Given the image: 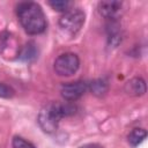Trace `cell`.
Wrapping results in <instances>:
<instances>
[{"mask_svg":"<svg viewBox=\"0 0 148 148\" xmlns=\"http://www.w3.org/2000/svg\"><path fill=\"white\" fill-rule=\"evenodd\" d=\"M84 13L80 8L72 7L67 12L62 13L59 18V27L69 35H75L80 31L84 23Z\"/></svg>","mask_w":148,"mask_h":148,"instance_id":"3","label":"cell"},{"mask_svg":"<svg viewBox=\"0 0 148 148\" xmlns=\"http://www.w3.org/2000/svg\"><path fill=\"white\" fill-rule=\"evenodd\" d=\"M121 9H123V2L116 1V0L101 1L98 3L99 14L110 21H116L120 16Z\"/></svg>","mask_w":148,"mask_h":148,"instance_id":"6","label":"cell"},{"mask_svg":"<svg viewBox=\"0 0 148 148\" xmlns=\"http://www.w3.org/2000/svg\"><path fill=\"white\" fill-rule=\"evenodd\" d=\"M146 82L142 77H133L125 83V91L131 96H142L146 92Z\"/></svg>","mask_w":148,"mask_h":148,"instance_id":"7","label":"cell"},{"mask_svg":"<svg viewBox=\"0 0 148 148\" xmlns=\"http://www.w3.org/2000/svg\"><path fill=\"white\" fill-rule=\"evenodd\" d=\"M80 67V59L75 53L66 52L60 54L53 64L56 73L60 76H71L77 72Z\"/></svg>","mask_w":148,"mask_h":148,"instance_id":"4","label":"cell"},{"mask_svg":"<svg viewBox=\"0 0 148 148\" xmlns=\"http://www.w3.org/2000/svg\"><path fill=\"white\" fill-rule=\"evenodd\" d=\"M14 94H15V90L10 86H8L3 82H0V97L10 98L14 96Z\"/></svg>","mask_w":148,"mask_h":148,"instance_id":"13","label":"cell"},{"mask_svg":"<svg viewBox=\"0 0 148 148\" xmlns=\"http://www.w3.org/2000/svg\"><path fill=\"white\" fill-rule=\"evenodd\" d=\"M49 5L52 7V9H54L57 12L65 13L68 9L72 8L73 2L72 1H67V0H52V1H49Z\"/></svg>","mask_w":148,"mask_h":148,"instance_id":"10","label":"cell"},{"mask_svg":"<svg viewBox=\"0 0 148 148\" xmlns=\"http://www.w3.org/2000/svg\"><path fill=\"white\" fill-rule=\"evenodd\" d=\"M147 138V131L145 128H133L128 135H127V140H128V143L132 146V147H136L139 146L141 142H143V140Z\"/></svg>","mask_w":148,"mask_h":148,"instance_id":"9","label":"cell"},{"mask_svg":"<svg viewBox=\"0 0 148 148\" xmlns=\"http://www.w3.org/2000/svg\"><path fill=\"white\" fill-rule=\"evenodd\" d=\"M90 89H91V91H92L95 95L102 96V95H104V94L106 92V90H108V84H106V82L103 81V80H96V81H94V82L90 83Z\"/></svg>","mask_w":148,"mask_h":148,"instance_id":"11","label":"cell"},{"mask_svg":"<svg viewBox=\"0 0 148 148\" xmlns=\"http://www.w3.org/2000/svg\"><path fill=\"white\" fill-rule=\"evenodd\" d=\"M76 112L74 104L67 103H51L40 110L38 114V124L40 128L46 133H53L57 131L59 121L64 117L73 116Z\"/></svg>","mask_w":148,"mask_h":148,"instance_id":"2","label":"cell"},{"mask_svg":"<svg viewBox=\"0 0 148 148\" xmlns=\"http://www.w3.org/2000/svg\"><path fill=\"white\" fill-rule=\"evenodd\" d=\"M12 146H13V148H36L31 142H29L28 140H25L21 136H14V139L12 141Z\"/></svg>","mask_w":148,"mask_h":148,"instance_id":"12","label":"cell"},{"mask_svg":"<svg viewBox=\"0 0 148 148\" xmlns=\"http://www.w3.org/2000/svg\"><path fill=\"white\" fill-rule=\"evenodd\" d=\"M17 18L29 35H38L45 31L47 22L42 7L34 1L21 2L16 9Z\"/></svg>","mask_w":148,"mask_h":148,"instance_id":"1","label":"cell"},{"mask_svg":"<svg viewBox=\"0 0 148 148\" xmlns=\"http://www.w3.org/2000/svg\"><path fill=\"white\" fill-rule=\"evenodd\" d=\"M17 56L22 61L30 62V61H34L38 57V49L34 42H29L18 50Z\"/></svg>","mask_w":148,"mask_h":148,"instance_id":"8","label":"cell"},{"mask_svg":"<svg viewBox=\"0 0 148 148\" xmlns=\"http://www.w3.org/2000/svg\"><path fill=\"white\" fill-rule=\"evenodd\" d=\"M81 148H99V147L97 145H86V146H83Z\"/></svg>","mask_w":148,"mask_h":148,"instance_id":"14","label":"cell"},{"mask_svg":"<svg viewBox=\"0 0 148 148\" xmlns=\"http://www.w3.org/2000/svg\"><path fill=\"white\" fill-rule=\"evenodd\" d=\"M88 88H89V83L82 80L74 81V82H67L61 86L60 94L65 101L74 102L79 99L81 96H83L84 92L88 90Z\"/></svg>","mask_w":148,"mask_h":148,"instance_id":"5","label":"cell"}]
</instances>
